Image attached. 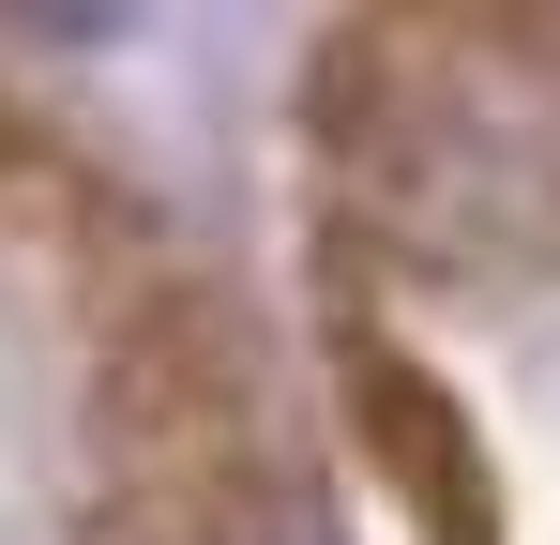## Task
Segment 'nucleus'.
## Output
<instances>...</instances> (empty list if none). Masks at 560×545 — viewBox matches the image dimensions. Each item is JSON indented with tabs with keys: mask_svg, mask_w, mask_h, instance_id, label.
<instances>
[{
	"mask_svg": "<svg viewBox=\"0 0 560 545\" xmlns=\"http://www.w3.org/2000/svg\"><path fill=\"white\" fill-rule=\"evenodd\" d=\"M334 91H364L349 182L424 272H560V46L515 15H394Z\"/></svg>",
	"mask_w": 560,
	"mask_h": 545,
	"instance_id": "obj_1",
	"label": "nucleus"
},
{
	"mask_svg": "<svg viewBox=\"0 0 560 545\" xmlns=\"http://www.w3.org/2000/svg\"><path fill=\"white\" fill-rule=\"evenodd\" d=\"M349 409H364L378 469H394V485L440 515V545H485V454H469L455 394H440L409 349H364V334H349Z\"/></svg>",
	"mask_w": 560,
	"mask_h": 545,
	"instance_id": "obj_2",
	"label": "nucleus"
}]
</instances>
